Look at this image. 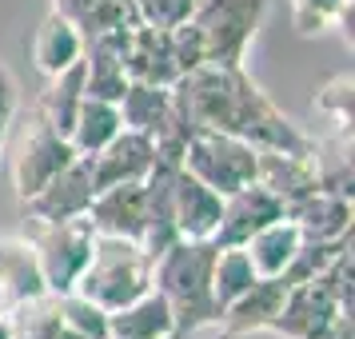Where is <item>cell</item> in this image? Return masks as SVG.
<instances>
[{
    "label": "cell",
    "instance_id": "3957f363",
    "mask_svg": "<svg viewBox=\"0 0 355 339\" xmlns=\"http://www.w3.org/2000/svg\"><path fill=\"white\" fill-rule=\"evenodd\" d=\"M248 288H252V259H243V256L220 259V268H216V295H220V304L236 299Z\"/></svg>",
    "mask_w": 355,
    "mask_h": 339
},
{
    "label": "cell",
    "instance_id": "277c9868",
    "mask_svg": "<svg viewBox=\"0 0 355 339\" xmlns=\"http://www.w3.org/2000/svg\"><path fill=\"white\" fill-rule=\"evenodd\" d=\"M0 339H12V323H4V320H0Z\"/></svg>",
    "mask_w": 355,
    "mask_h": 339
},
{
    "label": "cell",
    "instance_id": "7a4b0ae2",
    "mask_svg": "<svg viewBox=\"0 0 355 339\" xmlns=\"http://www.w3.org/2000/svg\"><path fill=\"white\" fill-rule=\"evenodd\" d=\"M36 56H40V68L60 72V68L76 56V36L68 33V24L52 20L49 28H44V36H40V44H36Z\"/></svg>",
    "mask_w": 355,
    "mask_h": 339
},
{
    "label": "cell",
    "instance_id": "6da1fadb",
    "mask_svg": "<svg viewBox=\"0 0 355 339\" xmlns=\"http://www.w3.org/2000/svg\"><path fill=\"white\" fill-rule=\"evenodd\" d=\"M295 240H300V232L295 227H284L275 224L268 227V232H259L256 236V247H252V259L259 263V272H279L284 263L291 259V247H295Z\"/></svg>",
    "mask_w": 355,
    "mask_h": 339
}]
</instances>
